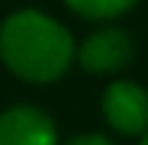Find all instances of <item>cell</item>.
Here are the masks:
<instances>
[{
	"label": "cell",
	"instance_id": "5",
	"mask_svg": "<svg viewBox=\"0 0 148 145\" xmlns=\"http://www.w3.org/2000/svg\"><path fill=\"white\" fill-rule=\"evenodd\" d=\"M66 9L88 21H112L136 9L139 0H64Z\"/></svg>",
	"mask_w": 148,
	"mask_h": 145
},
{
	"label": "cell",
	"instance_id": "7",
	"mask_svg": "<svg viewBox=\"0 0 148 145\" xmlns=\"http://www.w3.org/2000/svg\"><path fill=\"white\" fill-rule=\"evenodd\" d=\"M139 145H148V130H145L142 136H139Z\"/></svg>",
	"mask_w": 148,
	"mask_h": 145
},
{
	"label": "cell",
	"instance_id": "1",
	"mask_svg": "<svg viewBox=\"0 0 148 145\" xmlns=\"http://www.w3.org/2000/svg\"><path fill=\"white\" fill-rule=\"evenodd\" d=\"M76 61L73 34L39 9H18L0 21V64L15 79L51 85Z\"/></svg>",
	"mask_w": 148,
	"mask_h": 145
},
{
	"label": "cell",
	"instance_id": "6",
	"mask_svg": "<svg viewBox=\"0 0 148 145\" xmlns=\"http://www.w3.org/2000/svg\"><path fill=\"white\" fill-rule=\"evenodd\" d=\"M64 145H115V142H112L109 136H103V133H82V136L66 139Z\"/></svg>",
	"mask_w": 148,
	"mask_h": 145
},
{
	"label": "cell",
	"instance_id": "4",
	"mask_svg": "<svg viewBox=\"0 0 148 145\" xmlns=\"http://www.w3.org/2000/svg\"><path fill=\"white\" fill-rule=\"evenodd\" d=\"M0 145H60L58 124L36 106H9L0 112Z\"/></svg>",
	"mask_w": 148,
	"mask_h": 145
},
{
	"label": "cell",
	"instance_id": "3",
	"mask_svg": "<svg viewBox=\"0 0 148 145\" xmlns=\"http://www.w3.org/2000/svg\"><path fill=\"white\" fill-rule=\"evenodd\" d=\"M76 61L82 64V70L94 72V76H115L124 67H130L133 61V39L127 30L115 27H100L79 45Z\"/></svg>",
	"mask_w": 148,
	"mask_h": 145
},
{
	"label": "cell",
	"instance_id": "2",
	"mask_svg": "<svg viewBox=\"0 0 148 145\" xmlns=\"http://www.w3.org/2000/svg\"><path fill=\"white\" fill-rule=\"evenodd\" d=\"M100 109L115 133L142 136L148 130V91L130 79H115L106 85Z\"/></svg>",
	"mask_w": 148,
	"mask_h": 145
}]
</instances>
